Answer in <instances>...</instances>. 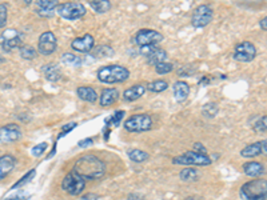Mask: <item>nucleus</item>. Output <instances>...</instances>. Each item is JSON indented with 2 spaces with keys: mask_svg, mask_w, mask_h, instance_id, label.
<instances>
[{
  "mask_svg": "<svg viewBox=\"0 0 267 200\" xmlns=\"http://www.w3.org/2000/svg\"><path fill=\"white\" fill-rule=\"evenodd\" d=\"M72 171L84 180H98L106 175V164L95 155H83L76 160Z\"/></svg>",
  "mask_w": 267,
  "mask_h": 200,
  "instance_id": "nucleus-1",
  "label": "nucleus"
},
{
  "mask_svg": "<svg viewBox=\"0 0 267 200\" xmlns=\"http://www.w3.org/2000/svg\"><path fill=\"white\" fill-rule=\"evenodd\" d=\"M128 78H130V71L127 70L126 67H123V65H106V67H102L101 70L98 71V79H99V81L106 83V84L123 83Z\"/></svg>",
  "mask_w": 267,
  "mask_h": 200,
  "instance_id": "nucleus-2",
  "label": "nucleus"
},
{
  "mask_svg": "<svg viewBox=\"0 0 267 200\" xmlns=\"http://www.w3.org/2000/svg\"><path fill=\"white\" fill-rule=\"evenodd\" d=\"M266 179H252L241 187L239 195L243 200H262L266 199Z\"/></svg>",
  "mask_w": 267,
  "mask_h": 200,
  "instance_id": "nucleus-3",
  "label": "nucleus"
},
{
  "mask_svg": "<svg viewBox=\"0 0 267 200\" xmlns=\"http://www.w3.org/2000/svg\"><path fill=\"white\" fill-rule=\"evenodd\" d=\"M172 163L178 165H197V167H206L212 163L211 158L206 154L197 152V151H187L185 154L175 156L172 159Z\"/></svg>",
  "mask_w": 267,
  "mask_h": 200,
  "instance_id": "nucleus-4",
  "label": "nucleus"
},
{
  "mask_svg": "<svg viewBox=\"0 0 267 200\" xmlns=\"http://www.w3.org/2000/svg\"><path fill=\"white\" fill-rule=\"evenodd\" d=\"M154 125L152 118L147 114H136V115L130 116L128 119L123 123L124 130L132 134H142L150 131Z\"/></svg>",
  "mask_w": 267,
  "mask_h": 200,
  "instance_id": "nucleus-5",
  "label": "nucleus"
},
{
  "mask_svg": "<svg viewBox=\"0 0 267 200\" xmlns=\"http://www.w3.org/2000/svg\"><path fill=\"white\" fill-rule=\"evenodd\" d=\"M58 14L66 20H78L86 15V7L79 1H66L58 5Z\"/></svg>",
  "mask_w": 267,
  "mask_h": 200,
  "instance_id": "nucleus-6",
  "label": "nucleus"
},
{
  "mask_svg": "<svg viewBox=\"0 0 267 200\" xmlns=\"http://www.w3.org/2000/svg\"><path fill=\"white\" fill-rule=\"evenodd\" d=\"M62 188L70 195L79 196L86 188V180L82 179L81 176L75 174L74 171H71L62 181Z\"/></svg>",
  "mask_w": 267,
  "mask_h": 200,
  "instance_id": "nucleus-7",
  "label": "nucleus"
},
{
  "mask_svg": "<svg viewBox=\"0 0 267 200\" xmlns=\"http://www.w3.org/2000/svg\"><path fill=\"white\" fill-rule=\"evenodd\" d=\"M214 18V11L208 4L198 5L195 11L192 12L191 24L194 28H205L206 25L211 23Z\"/></svg>",
  "mask_w": 267,
  "mask_h": 200,
  "instance_id": "nucleus-8",
  "label": "nucleus"
},
{
  "mask_svg": "<svg viewBox=\"0 0 267 200\" xmlns=\"http://www.w3.org/2000/svg\"><path fill=\"white\" fill-rule=\"evenodd\" d=\"M163 40V35L161 32L155 30H141L138 31L135 36L132 38V41L138 47H144V45H156Z\"/></svg>",
  "mask_w": 267,
  "mask_h": 200,
  "instance_id": "nucleus-9",
  "label": "nucleus"
},
{
  "mask_svg": "<svg viewBox=\"0 0 267 200\" xmlns=\"http://www.w3.org/2000/svg\"><path fill=\"white\" fill-rule=\"evenodd\" d=\"M56 45H58V40L55 34L51 31H45L39 36V40H38V52L41 55L48 56L55 52Z\"/></svg>",
  "mask_w": 267,
  "mask_h": 200,
  "instance_id": "nucleus-10",
  "label": "nucleus"
},
{
  "mask_svg": "<svg viewBox=\"0 0 267 200\" xmlns=\"http://www.w3.org/2000/svg\"><path fill=\"white\" fill-rule=\"evenodd\" d=\"M232 56H234V59L237 60V61L250 63L257 56V48L250 41H243V43H241V44H238L235 47L234 55Z\"/></svg>",
  "mask_w": 267,
  "mask_h": 200,
  "instance_id": "nucleus-11",
  "label": "nucleus"
},
{
  "mask_svg": "<svg viewBox=\"0 0 267 200\" xmlns=\"http://www.w3.org/2000/svg\"><path fill=\"white\" fill-rule=\"evenodd\" d=\"M141 54L147 60V64L156 65L158 63L166 61L167 52L163 48L155 47V45H144L141 47Z\"/></svg>",
  "mask_w": 267,
  "mask_h": 200,
  "instance_id": "nucleus-12",
  "label": "nucleus"
},
{
  "mask_svg": "<svg viewBox=\"0 0 267 200\" xmlns=\"http://www.w3.org/2000/svg\"><path fill=\"white\" fill-rule=\"evenodd\" d=\"M21 138V128L16 123L3 125L0 128V143L1 144H11L15 143Z\"/></svg>",
  "mask_w": 267,
  "mask_h": 200,
  "instance_id": "nucleus-13",
  "label": "nucleus"
},
{
  "mask_svg": "<svg viewBox=\"0 0 267 200\" xmlns=\"http://www.w3.org/2000/svg\"><path fill=\"white\" fill-rule=\"evenodd\" d=\"M21 40H23V35L19 34L18 31L7 30L4 34L1 35L0 45H1V48H3L5 52H11L12 50H15V48H18V47H21Z\"/></svg>",
  "mask_w": 267,
  "mask_h": 200,
  "instance_id": "nucleus-14",
  "label": "nucleus"
},
{
  "mask_svg": "<svg viewBox=\"0 0 267 200\" xmlns=\"http://www.w3.org/2000/svg\"><path fill=\"white\" fill-rule=\"evenodd\" d=\"M94 44H95L94 36L90 35V34H86V35L81 36V38H76V39L72 40L71 47H72V50L76 51V52L87 54V52H91V51H92Z\"/></svg>",
  "mask_w": 267,
  "mask_h": 200,
  "instance_id": "nucleus-15",
  "label": "nucleus"
},
{
  "mask_svg": "<svg viewBox=\"0 0 267 200\" xmlns=\"http://www.w3.org/2000/svg\"><path fill=\"white\" fill-rule=\"evenodd\" d=\"M267 154V141L266 140H261L257 143H252V144L245 147L241 151V156L242 158H247V159H252V158H257V156L266 155Z\"/></svg>",
  "mask_w": 267,
  "mask_h": 200,
  "instance_id": "nucleus-16",
  "label": "nucleus"
},
{
  "mask_svg": "<svg viewBox=\"0 0 267 200\" xmlns=\"http://www.w3.org/2000/svg\"><path fill=\"white\" fill-rule=\"evenodd\" d=\"M59 5L58 0H36V14L41 18H51Z\"/></svg>",
  "mask_w": 267,
  "mask_h": 200,
  "instance_id": "nucleus-17",
  "label": "nucleus"
},
{
  "mask_svg": "<svg viewBox=\"0 0 267 200\" xmlns=\"http://www.w3.org/2000/svg\"><path fill=\"white\" fill-rule=\"evenodd\" d=\"M16 165L15 156L3 155L0 156V180H3L5 176H8L14 171Z\"/></svg>",
  "mask_w": 267,
  "mask_h": 200,
  "instance_id": "nucleus-18",
  "label": "nucleus"
},
{
  "mask_svg": "<svg viewBox=\"0 0 267 200\" xmlns=\"http://www.w3.org/2000/svg\"><path fill=\"white\" fill-rule=\"evenodd\" d=\"M243 172L248 178H259L265 174V165L259 161H247L243 164Z\"/></svg>",
  "mask_w": 267,
  "mask_h": 200,
  "instance_id": "nucleus-19",
  "label": "nucleus"
},
{
  "mask_svg": "<svg viewBox=\"0 0 267 200\" xmlns=\"http://www.w3.org/2000/svg\"><path fill=\"white\" fill-rule=\"evenodd\" d=\"M119 99V91L116 88H104L102 91L101 99H99V104L102 107H110L114 103H116Z\"/></svg>",
  "mask_w": 267,
  "mask_h": 200,
  "instance_id": "nucleus-20",
  "label": "nucleus"
},
{
  "mask_svg": "<svg viewBox=\"0 0 267 200\" xmlns=\"http://www.w3.org/2000/svg\"><path fill=\"white\" fill-rule=\"evenodd\" d=\"M190 95V85L187 84L186 81L179 80L174 84V98L178 103H183L185 100Z\"/></svg>",
  "mask_w": 267,
  "mask_h": 200,
  "instance_id": "nucleus-21",
  "label": "nucleus"
},
{
  "mask_svg": "<svg viewBox=\"0 0 267 200\" xmlns=\"http://www.w3.org/2000/svg\"><path fill=\"white\" fill-rule=\"evenodd\" d=\"M146 87L142 84H136L132 85L130 88H127L124 92H123V99L126 100V101H134V100L141 99L142 96L144 95V92H146Z\"/></svg>",
  "mask_w": 267,
  "mask_h": 200,
  "instance_id": "nucleus-22",
  "label": "nucleus"
},
{
  "mask_svg": "<svg viewBox=\"0 0 267 200\" xmlns=\"http://www.w3.org/2000/svg\"><path fill=\"white\" fill-rule=\"evenodd\" d=\"M41 71L44 74V78L48 81H59L62 79V71L59 70V67L54 63L51 64H44L41 67Z\"/></svg>",
  "mask_w": 267,
  "mask_h": 200,
  "instance_id": "nucleus-23",
  "label": "nucleus"
},
{
  "mask_svg": "<svg viewBox=\"0 0 267 200\" xmlns=\"http://www.w3.org/2000/svg\"><path fill=\"white\" fill-rule=\"evenodd\" d=\"M76 94L81 98L83 101H87V103H95L96 99H98V94L96 91L92 88V87H87V85H83V87H79L76 90Z\"/></svg>",
  "mask_w": 267,
  "mask_h": 200,
  "instance_id": "nucleus-24",
  "label": "nucleus"
},
{
  "mask_svg": "<svg viewBox=\"0 0 267 200\" xmlns=\"http://www.w3.org/2000/svg\"><path fill=\"white\" fill-rule=\"evenodd\" d=\"M91 8L98 14H106L111 10V1L110 0H88Z\"/></svg>",
  "mask_w": 267,
  "mask_h": 200,
  "instance_id": "nucleus-25",
  "label": "nucleus"
},
{
  "mask_svg": "<svg viewBox=\"0 0 267 200\" xmlns=\"http://www.w3.org/2000/svg\"><path fill=\"white\" fill-rule=\"evenodd\" d=\"M168 88V83L166 80H154V81H150L147 84L146 90L150 91V92H154V94H159V92H163Z\"/></svg>",
  "mask_w": 267,
  "mask_h": 200,
  "instance_id": "nucleus-26",
  "label": "nucleus"
},
{
  "mask_svg": "<svg viewBox=\"0 0 267 200\" xmlns=\"http://www.w3.org/2000/svg\"><path fill=\"white\" fill-rule=\"evenodd\" d=\"M202 114L206 119H212L219 114V105L217 103H206L202 107Z\"/></svg>",
  "mask_w": 267,
  "mask_h": 200,
  "instance_id": "nucleus-27",
  "label": "nucleus"
},
{
  "mask_svg": "<svg viewBox=\"0 0 267 200\" xmlns=\"http://www.w3.org/2000/svg\"><path fill=\"white\" fill-rule=\"evenodd\" d=\"M127 155H128V158H130L134 163H143V161H146V160L150 158L147 152H144V151L142 150H138V148H135V150H130L127 152Z\"/></svg>",
  "mask_w": 267,
  "mask_h": 200,
  "instance_id": "nucleus-28",
  "label": "nucleus"
},
{
  "mask_svg": "<svg viewBox=\"0 0 267 200\" xmlns=\"http://www.w3.org/2000/svg\"><path fill=\"white\" fill-rule=\"evenodd\" d=\"M19 54H21V56L23 59L32 60L35 59L36 55H38V51H36L32 45L24 44L19 47Z\"/></svg>",
  "mask_w": 267,
  "mask_h": 200,
  "instance_id": "nucleus-29",
  "label": "nucleus"
},
{
  "mask_svg": "<svg viewBox=\"0 0 267 200\" xmlns=\"http://www.w3.org/2000/svg\"><path fill=\"white\" fill-rule=\"evenodd\" d=\"M62 61L66 65H70V67H81L82 65V59L79 56L74 55V54H70V52H66L62 55Z\"/></svg>",
  "mask_w": 267,
  "mask_h": 200,
  "instance_id": "nucleus-30",
  "label": "nucleus"
},
{
  "mask_svg": "<svg viewBox=\"0 0 267 200\" xmlns=\"http://www.w3.org/2000/svg\"><path fill=\"white\" fill-rule=\"evenodd\" d=\"M92 54L95 58H110L114 55V50L110 45H98L96 48H92Z\"/></svg>",
  "mask_w": 267,
  "mask_h": 200,
  "instance_id": "nucleus-31",
  "label": "nucleus"
},
{
  "mask_svg": "<svg viewBox=\"0 0 267 200\" xmlns=\"http://www.w3.org/2000/svg\"><path fill=\"white\" fill-rule=\"evenodd\" d=\"M179 178H181L183 181H195V180L199 178V174H198V171L195 168H185V170L181 171V174H179Z\"/></svg>",
  "mask_w": 267,
  "mask_h": 200,
  "instance_id": "nucleus-32",
  "label": "nucleus"
},
{
  "mask_svg": "<svg viewBox=\"0 0 267 200\" xmlns=\"http://www.w3.org/2000/svg\"><path fill=\"white\" fill-rule=\"evenodd\" d=\"M36 174V170H31L30 172H27L21 179H19L18 181H16L15 184L11 187V191L16 190V188H21V187H23V185H27V183H30L31 180L34 179V176H35Z\"/></svg>",
  "mask_w": 267,
  "mask_h": 200,
  "instance_id": "nucleus-33",
  "label": "nucleus"
},
{
  "mask_svg": "<svg viewBox=\"0 0 267 200\" xmlns=\"http://www.w3.org/2000/svg\"><path fill=\"white\" fill-rule=\"evenodd\" d=\"M155 67L156 74L159 75H166V74H170L174 71V64L172 63H168V61H162V63H158Z\"/></svg>",
  "mask_w": 267,
  "mask_h": 200,
  "instance_id": "nucleus-34",
  "label": "nucleus"
},
{
  "mask_svg": "<svg viewBox=\"0 0 267 200\" xmlns=\"http://www.w3.org/2000/svg\"><path fill=\"white\" fill-rule=\"evenodd\" d=\"M267 118L266 116H262V118H259L258 121H255V124H254V131L257 132V134H266L267 130Z\"/></svg>",
  "mask_w": 267,
  "mask_h": 200,
  "instance_id": "nucleus-35",
  "label": "nucleus"
},
{
  "mask_svg": "<svg viewBox=\"0 0 267 200\" xmlns=\"http://www.w3.org/2000/svg\"><path fill=\"white\" fill-rule=\"evenodd\" d=\"M124 115H126V111L118 110L116 112H114V114H112V116L110 118V119L107 120V123H111V124H114V125H119V123H121L122 120H123Z\"/></svg>",
  "mask_w": 267,
  "mask_h": 200,
  "instance_id": "nucleus-36",
  "label": "nucleus"
},
{
  "mask_svg": "<svg viewBox=\"0 0 267 200\" xmlns=\"http://www.w3.org/2000/svg\"><path fill=\"white\" fill-rule=\"evenodd\" d=\"M7 19H8V8H7V4L0 3V28L5 27Z\"/></svg>",
  "mask_w": 267,
  "mask_h": 200,
  "instance_id": "nucleus-37",
  "label": "nucleus"
},
{
  "mask_svg": "<svg viewBox=\"0 0 267 200\" xmlns=\"http://www.w3.org/2000/svg\"><path fill=\"white\" fill-rule=\"evenodd\" d=\"M47 147H48V143H45V141H43V143H39V144L35 145V147L31 150V154H32V156L38 158V156H41L44 154L45 150H47Z\"/></svg>",
  "mask_w": 267,
  "mask_h": 200,
  "instance_id": "nucleus-38",
  "label": "nucleus"
},
{
  "mask_svg": "<svg viewBox=\"0 0 267 200\" xmlns=\"http://www.w3.org/2000/svg\"><path fill=\"white\" fill-rule=\"evenodd\" d=\"M195 68H191V67H182L178 71V75L182 76V78H185V76H192L195 74Z\"/></svg>",
  "mask_w": 267,
  "mask_h": 200,
  "instance_id": "nucleus-39",
  "label": "nucleus"
},
{
  "mask_svg": "<svg viewBox=\"0 0 267 200\" xmlns=\"http://www.w3.org/2000/svg\"><path fill=\"white\" fill-rule=\"evenodd\" d=\"M30 199V194H25V192H19V194H16L15 196H10V198H7L4 200H27Z\"/></svg>",
  "mask_w": 267,
  "mask_h": 200,
  "instance_id": "nucleus-40",
  "label": "nucleus"
},
{
  "mask_svg": "<svg viewBox=\"0 0 267 200\" xmlns=\"http://www.w3.org/2000/svg\"><path fill=\"white\" fill-rule=\"evenodd\" d=\"M76 125H78V124H76V123H70V124L63 125V127H62V131H63V134H62V135L59 136V138H62V136H63V135H66V134L71 132V131L75 128Z\"/></svg>",
  "mask_w": 267,
  "mask_h": 200,
  "instance_id": "nucleus-41",
  "label": "nucleus"
},
{
  "mask_svg": "<svg viewBox=\"0 0 267 200\" xmlns=\"http://www.w3.org/2000/svg\"><path fill=\"white\" fill-rule=\"evenodd\" d=\"M94 144V139H91V138H87V139L81 140L78 145L81 147V148H87V147H90V145Z\"/></svg>",
  "mask_w": 267,
  "mask_h": 200,
  "instance_id": "nucleus-42",
  "label": "nucleus"
},
{
  "mask_svg": "<svg viewBox=\"0 0 267 200\" xmlns=\"http://www.w3.org/2000/svg\"><path fill=\"white\" fill-rule=\"evenodd\" d=\"M194 151H197V152H202V154H206L207 152L206 147L202 144V143H199V141L194 144Z\"/></svg>",
  "mask_w": 267,
  "mask_h": 200,
  "instance_id": "nucleus-43",
  "label": "nucleus"
},
{
  "mask_svg": "<svg viewBox=\"0 0 267 200\" xmlns=\"http://www.w3.org/2000/svg\"><path fill=\"white\" fill-rule=\"evenodd\" d=\"M79 200H101V198L96 195V194H87V195H83Z\"/></svg>",
  "mask_w": 267,
  "mask_h": 200,
  "instance_id": "nucleus-44",
  "label": "nucleus"
},
{
  "mask_svg": "<svg viewBox=\"0 0 267 200\" xmlns=\"http://www.w3.org/2000/svg\"><path fill=\"white\" fill-rule=\"evenodd\" d=\"M128 200H146L142 195H138V194H131L128 195Z\"/></svg>",
  "mask_w": 267,
  "mask_h": 200,
  "instance_id": "nucleus-45",
  "label": "nucleus"
},
{
  "mask_svg": "<svg viewBox=\"0 0 267 200\" xmlns=\"http://www.w3.org/2000/svg\"><path fill=\"white\" fill-rule=\"evenodd\" d=\"M259 24H261V28H262L263 31L267 30V18H266V16H265V18L261 20V23H259Z\"/></svg>",
  "mask_w": 267,
  "mask_h": 200,
  "instance_id": "nucleus-46",
  "label": "nucleus"
},
{
  "mask_svg": "<svg viewBox=\"0 0 267 200\" xmlns=\"http://www.w3.org/2000/svg\"><path fill=\"white\" fill-rule=\"evenodd\" d=\"M210 83V78H207V76H205V78H202V80H199V84H208Z\"/></svg>",
  "mask_w": 267,
  "mask_h": 200,
  "instance_id": "nucleus-47",
  "label": "nucleus"
},
{
  "mask_svg": "<svg viewBox=\"0 0 267 200\" xmlns=\"http://www.w3.org/2000/svg\"><path fill=\"white\" fill-rule=\"evenodd\" d=\"M18 118H19V119H21V120H23L24 123H28V120L31 119L30 116H27V115H19V116H18Z\"/></svg>",
  "mask_w": 267,
  "mask_h": 200,
  "instance_id": "nucleus-48",
  "label": "nucleus"
},
{
  "mask_svg": "<svg viewBox=\"0 0 267 200\" xmlns=\"http://www.w3.org/2000/svg\"><path fill=\"white\" fill-rule=\"evenodd\" d=\"M185 200H205V199H202V198H199V196H190V198H187V199Z\"/></svg>",
  "mask_w": 267,
  "mask_h": 200,
  "instance_id": "nucleus-49",
  "label": "nucleus"
},
{
  "mask_svg": "<svg viewBox=\"0 0 267 200\" xmlns=\"http://www.w3.org/2000/svg\"><path fill=\"white\" fill-rule=\"evenodd\" d=\"M23 1H24V3H25V4H27V5H30L31 3H32V1H34V0H23Z\"/></svg>",
  "mask_w": 267,
  "mask_h": 200,
  "instance_id": "nucleus-50",
  "label": "nucleus"
},
{
  "mask_svg": "<svg viewBox=\"0 0 267 200\" xmlns=\"http://www.w3.org/2000/svg\"><path fill=\"white\" fill-rule=\"evenodd\" d=\"M5 61V58H3V56L0 55V63H4Z\"/></svg>",
  "mask_w": 267,
  "mask_h": 200,
  "instance_id": "nucleus-51",
  "label": "nucleus"
}]
</instances>
